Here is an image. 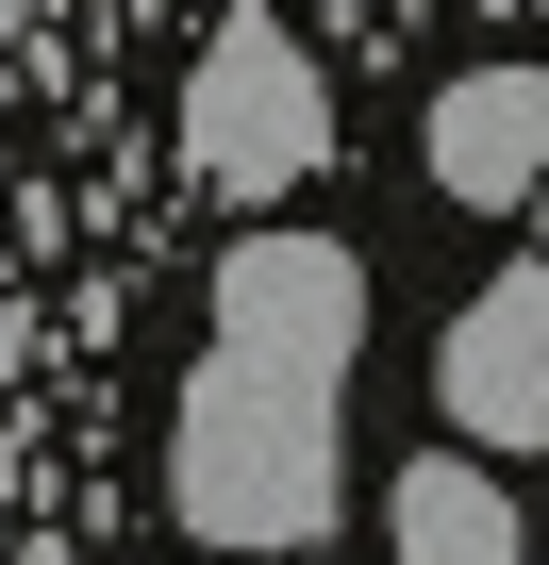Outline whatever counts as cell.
I'll return each mask as SVG.
<instances>
[{"instance_id": "2", "label": "cell", "mask_w": 549, "mask_h": 565, "mask_svg": "<svg viewBox=\"0 0 549 565\" xmlns=\"http://www.w3.org/2000/svg\"><path fill=\"white\" fill-rule=\"evenodd\" d=\"M183 167L217 183V200H300L317 167H334V84H317V51L266 18H217L200 34V67H183Z\"/></svg>"}, {"instance_id": "6", "label": "cell", "mask_w": 549, "mask_h": 565, "mask_svg": "<svg viewBox=\"0 0 549 565\" xmlns=\"http://www.w3.org/2000/svg\"><path fill=\"white\" fill-rule=\"evenodd\" d=\"M34 18H51V0H0V34H34Z\"/></svg>"}, {"instance_id": "7", "label": "cell", "mask_w": 549, "mask_h": 565, "mask_svg": "<svg viewBox=\"0 0 549 565\" xmlns=\"http://www.w3.org/2000/svg\"><path fill=\"white\" fill-rule=\"evenodd\" d=\"M532 249H549V183H532Z\"/></svg>"}, {"instance_id": "5", "label": "cell", "mask_w": 549, "mask_h": 565, "mask_svg": "<svg viewBox=\"0 0 549 565\" xmlns=\"http://www.w3.org/2000/svg\"><path fill=\"white\" fill-rule=\"evenodd\" d=\"M383 548L400 565H516L532 532H516V482L483 449H416V466H383Z\"/></svg>"}, {"instance_id": "4", "label": "cell", "mask_w": 549, "mask_h": 565, "mask_svg": "<svg viewBox=\"0 0 549 565\" xmlns=\"http://www.w3.org/2000/svg\"><path fill=\"white\" fill-rule=\"evenodd\" d=\"M416 150H433V183H450L466 216H532V183H549V67H532V51H499V67H450Z\"/></svg>"}, {"instance_id": "8", "label": "cell", "mask_w": 549, "mask_h": 565, "mask_svg": "<svg viewBox=\"0 0 549 565\" xmlns=\"http://www.w3.org/2000/svg\"><path fill=\"white\" fill-rule=\"evenodd\" d=\"M217 565H250V548H217Z\"/></svg>"}, {"instance_id": "3", "label": "cell", "mask_w": 549, "mask_h": 565, "mask_svg": "<svg viewBox=\"0 0 549 565\" xmlns=\"http://www.w3.org/2000/svg\"><path fill=\"white\" fill-rule=\"evenodd\" d=\"M433 399H450V433L466 449H549V249H516L483 300L450 317V350H433Z\"/></svg>"}, {"instance_id": "1", "label": "cell", "mask_w": 549, "mask_h": 565, "mask_svg": "<svg viewBox=\"0 0 549 565\" xmlns=\"http://www.w3.org/2000/svg\"><path fill=\"white\" fill-rule=\"evenodd\" d=\"M350 350H367V266L334 233H233L217 249V350L167 416V515L200 548L300 565L350 499Z\"/></svg>"}]
</instances>
